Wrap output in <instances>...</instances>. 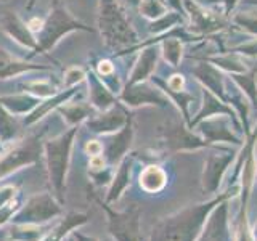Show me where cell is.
Wrapping results in <instances>:
<instances>
[{
  "label": "cell",
  "instance_id": "cell-1",
  "mask_svg": "<svg viewBox=\"0 0 257 241\" xmlns=\"http://www.w3.org/2000/svg\"><path fill=\"white\" fill-rule=\"evenodd\" d=\"M96 26L106 48L114 53L122 52L140 42L139 34L119 0H98Z\"/></svg>",
  "mask_w": 257,
  "mask_h": 241
},
{
  "label": "cell",
  "instance_id": "cell-2",
  "mask_svg": "<svg viewBox=\"0 0 257 241\" xmlns=\"http://www.w3.org/2000/svg\"><path fill=\"white\" fill-rule=\"evenodd\" d=\"M76 31H84V32H93L95 29L87 26L85 23L77 20L74 15L69 12L66 4H63L61 0H53L50 5L47 16L44 18V26L40 29L36 37H37V48L36 52L28 55V60L39 53L48 55L53 48L60 44V40Z\"/></svg>",
  "mask_w": 257,
  "mask_h": 241
},
{
  "label": "cell",
  "instance_id": "cell-3",
  "mask_svg": "<svg viewBox=\"0 0 257 241\" xmlns=\"http://www.w3.org/2000/svg\"><path fill=\"white\" fill-rule=\"evenodd\" d=\"M77 127L79 126L69 127L66 132H63L61 135L47 140L44 143V156L47 163L48 180H50L52 188L60 201H63V191H64V183H66V172L69 167L71 150L79 131Z\"/></svg>",
  "mask_w": 257,
  "mask_h": 241
},
{
  "label": "cell",
  "instance_id": "cell-4",
  "mask_svg": "<svg viewBox=\"0 0 257 241\" xmlns=\"http://www.w3.org/2000/svg\"><path fill=\"white\" fill-rule=\"evenodd\" d=\"M212 204L199 206L195 209L182 212L180 215L172 217L163 222L159 227L153 231L151 241H193L199 228L206 212L211 209Z\"/></svg>",
  "mask_w": 257,
  "mask_h": 241
},
{
  "label": "cell",
  "instance_id": "cell-5",
  "mask_svg": "<svg viewBox=\"0 0 257 241\" xmlns=\"http://www.w3.org/2000/svg\"><path fill=\"white\" fill-rule=\"evenodd\" d=\"M40 140H42V132L32 134L15 142V145L4 151L0 155V179L15 172L16 169L37 163L40 153L44 150V145Z\"/></svg>",
  "mask_w": 257,
  "mask_h": 241
},
{
  "label": "cell",
  "instance_id": "cell-6",
  "mask_svg": "<svg viewBox=\"0 0 257 241\" xmlns=\"http://www.w3.org/2000/svg\"><path fill=\"white\" fill-rule=\"evenodd\" d=\"M183 10L187 13V28L199 37L211 36L227 26V15L217 13L211 7L201 5L195 0H182Z\"/></svg>",
  "mask_w": 257,
  "mask_h": 241
},
{
  "label": "cell",
  "instance_id": "cell-7",
  "mask_svg": "<svg viewBox=\"0 0 257 241\" xmlns=\"http://www.w3.org/2000/svg\"><path fill=\"white\" fill-rule=\"evenodd\" d=\"M117 98L127 108H140V106L167 108L171 104L169 96L156 84H153L151 80L139 82V84H124Z\"/></svg>",
  "mask_w": 257,
  "mask_h": 241
},
{
  "label": "cell",
  "instance_id": "cell-8",
  "mask_svg": "<svg viewBox=\"0 0 257 241\" xmlns=\"http://www.w3.org/2000/svg\"><path fill=\"white\" fill-rule=\"evenodd\" d=\"M0 29H2L4 34L7 37H10L13 42L28 48V50H31V53L36 52L37 37L34 32L29 29L28 21L20 18L18 13L7 10L0 15Z\"/></svg>",
  "mask_w": 257,
  "mask_h": 241
},
{
  "label": "cell",
  "instance_id": "cell-9",
  "mask_svg": "<svg viewBox=\"0 0 257 241\" xmlns=\"http://www.w3.org/2000/svg\"><path fill=\"white\" fill-rule=\"evenodd\" d=\"M161 140L164 142L167 148H171L174 151H180V150H198V148H204L207 147V142L201 140L199 137L193 135L188 129L182 127L177 123H166L163 126H159L158 129Z\"/></svg>",
  "mask_w": 257,
  "mask_h": 241
},
{
  "label": "cell",
  "instance_id": "cell-10",
  "mask_svg": "<svg viewBox=\"0 0 257 241\" xmlns=\"http://www.w3.org/2000/svg\"><path fill=\"white\" fill-rule=\"evenodd\" d=\"M53 69V66L32 63L28 58H18V56L8 52L7 48L0 47V80L15 79L23 74H29V72H50Z\"/></svg>",
  "mask_w": 257,
  "mask_h": 241
},
{
  "label": "cell",
  "instance_id": "cell-11",
  "mask_svg": "<svg viewBox=\"0 0 257 241\" xmlns=\"http://www.w3.org/2000/svg\"><path fill=\"white\" fill-rule=\"evenodd\" d=\"M127 119H128V112H127L124 104L119 103L114 108L98 112V114H95L90 119H87L85 126L90 132L108 135V134L120 131V129L125 126Z\"/></svg>",
  "mask_w": 257,
  "mask_h": 241
},
{
  "label": "cell",
  "instance_id": "cell-12",
  "mask_svg": "<svg viewBox=\"0 0 257 241\" xmlns=\"http://www.w3.org/2000/svg\"><path fill=\"white\" fill-rule=\"evenodd\" d=\"M191 74L201 84V87L211 90L214 95L219 96L225 101V90H227V76L223 71L215 68L212 63L207 60H199L195 66L191 68Z\"/></svg>",
  "mask_w": 257,
  "mask_h": 241
},
{
  "label": "cell",
  "instance_id": "cell-13",
  "mask_svg": "<svg viewBox=\"0 0 257 241\" xmlns=\"http://www.w3.org/2000/svg\"><path fill=\"white\" fill-rule=\"evenodd\" d=\"M85 82H87V90H88V103L95 108L96 112L108 111L120 103L117 95H114L109 90L108 85L95 74V71L92 68L87 69Z\"/></svg>",
  "mask_w": 257,
  "mask_h": 241
},
{
  "label": "cell",
  "instance_id": "cell-14",
  "mask_svg": "<svg viewBox=\"0 0 257 241\" xmlns=\"http://www.w3.org/2000/svg\"><path fill=\"white\" fill-rule=\"evenodd\" d=\"M159 44H153L140 48V53L137 56V61L134 64L132 71L128 72L127 82L125 84H139V82H147L151 79L153 72H155L158 61H159V55H161V48L158 47Z\"/></svg>",
  "mask_w": 257,
  "mask_h": 241
},
{
  "label": "cell",
  "instance_id": "cell-15",
  "mask_svg": "<svg viewBox=\"0 0 257 241\" xmlns=\"http://www.w3.org/2000/svg\"><path fill=\"white\" fill-rule=\"evenodd\" d=\"M60 212L58 204L50 195H37L28 201L26 207L16 217L18 222H44Z\"/></svg>",
  "mask_w": 257,
  "mask_h": 241
},
{
  "label": "cell",
  "instance_id": "cell-16",
  "mask_svg": "<svg viewBox=\"0 0 257 241\" xmlns=\"http://www.w3.org/2000/svg\"><path fill=\"white\" fill-rule=\"evenodd\" d=\"M109 214V228L119 241H137L139 236V211L132 209L124 214H114L104 206Z\"/></svg>",
  "mask_w": 257,
  "mask_h": 241
},
{
  "label": "cell",
  "instance_id": "cell-17",
  "mask_svg": "<svg viewBox=\"0 0 257 241\" xmlns=\"http://www.w3.org/2000/svg\"><path fill=\"white\" fill-rule=\"evenodd\" d=\"M77 87H72V88H61L60 92H56L53 96H50V98H45L42 100L39 104H37V108L29 112L28 116H24L23 119V124L24 126H32V124H36L37 120H40L42 117L48 116L50 112L56 111L58 109L61 104H64L66 101L72 100L74 96L77 95Z\"/></svg>",
  "mask_w": 257,
  "mask_h": 241
},
{
  "label": "cell",
  "instance_id": "cell-18",
  "mask_svg": "<svg viewBox=\"0 0 257 241\" xmlns=\"http://www.w3.org/2000/svg\"><path fill=\"white\" fill-rule=\"evenodd\" d=\"M201 92H203V106H201L195 120H191V123H190L191 127L199 124L201 120L214 117V116H228V117H231L233 120H235V124L238 126V120H236V116H235V109H233L231 106H228L227 103H225L223 100H220L217 95H214L211 90H207V88L201 87Z\"/></svg>",
  "mask_w": 257,
  "mask_h": 241
},
{
  "label": "cell",
  "instance_id": "cell-19",
  "mask_svg": "<svg viewBox=\"0 0 257 241\" xmlns=\"http://www.w3.org/2000/svg\"><path fill=\"white\" fill-rule=\"evenodd\" d=\"M132 137H134V126H132L131 116H128L125 126L116 132V135L108 142L106 148H104V159H106L108 164L114 166L120 163V159L124 158L127 148L131 147Z\"/></svg>",
  "mask_w": 257,
  "mask_h": 241
},
{
  "label": "cell",
  "instance_id": "cell-20",
  "mask_svg": "<svg viewBox=\"0 0 257 241\" xmlns=\"http://www.w3.org/2000/svg\"><path fill=\"white\" fill-rule=\"evenodd\" d=\"M55 112H58V114L64 119V123H66L69 127L82 124V123H85L87 119H90L92 116L96 114L95 108L92 106L90 103H87V101H72V100L61 104V106Z\"/></svg>",
  "mask_w": 257,
  "mask_h": 241
},
{
  "label": "cell",
  "instance_id": "cell-21",
  "mask_svg": "<svg viewBox=\"0 0 257 241\" xmlns=\"http://www.w3.org/2000/svg\"><path fill=\"white\" fill-rule=\"evenodd\" d=\"M42 101L40 98H36L26 92H18L13 95H0V103L15 116H28L32 112L37 104Z\"/></svg>",
  "mask_w": 257,
  "mask_h": 241
},
{
  "label": "cell",
  "instance_id": "cell-22",
  "mask_svg": "<svg viewBox=\"0 0 257 241\" xmlns=\"http://www.w3.org/2000/svg\"><path fill=\"white\" fill-rule=\"evenodd\" d=\"M209 63H212L215 68H219L223 72L228 74H236V72H246L249 71V66L246 63V58L243 55H239L236 52H220L211 55L206 58Z\"/></svg>",
  "mask_w": 257,
  "mask_h": 241
},
{
  "label": "cell",
  "instance_id": "cell-23",
  "mask_svg": "<svg viewBox=\"0 0 257 241\" xmlns=\"http://www.w3.org/2000/svg\"><path fill=\"white\" fill-rule=\"evenodd\" d=\"M233 155L225 153V155H214L207 159L206 169H204V187L209 191H214L220 182V177L225 172L227 166L231 163Z\"/></svg>",
  "mask_w": 257,
  "mask_h": 241
},
{
  "label": "cell",
  "instance_id": "cell-24",
  "mask_svg": "<svg viewBox=\"0 0 257 241\" xmlns=\"http://www.w3.org/2000/svg\"><path fill=\"white\" fill-rule=\"evenodd\" d=\"M201 132L204 134L206 139L209 140H227V142H233V143H239L238 137H235L230 129L227 127V123L222 120L220 116H214L201 120Z\"/></svg>",
  "mask_w": 257,
  "mask_h": 241
},
{
  "label": "cell",
  "instance_id": "cell-25",
  "mask_svg": "<svg viewBox=\"0 0 257 241\" xmlns=\"http://www.w3.org/2000/svg\"><path fill=\"white\" fill-rule=\"evenodd\" d=\"M60 90L61 87L55 84L52 79H26L18 84V92H26L40 100L50 98Z\"/></svg>",
  "mask_w": 257,
  "mask_h": 241
},
{
  "label": "cell",
  "instance_id": "cell-26",
  "mask_svg": "<svg viewBox=\"0 0 257 241\" xmlns=\"http://www.w3.org/2000/svg\"><path fill=\"white\" fill-rule=\"evenodd\" d=\"M228 18L235 28L257 37V5L243 8V10L238 12H231L228 15Z\"/></svg>",
  "mask_w": 257,
  "mask_h": 241
},
{
  "label": "cell",
  "instance_id": "cell-27",
  "mask_svg": "<svg viewBox=\"0 0 257 241\" xmlns=\"http://www.w3.org/2000/svg\"><path fill=\"white\" fill-rule=\"evenodd\" d=\"M228 77L241 88V92L247 96V100L251 101L254 106H257V69L252 68L246 72L228 74Z\"/></svg>",
  "mask_w": 257,
  "mask_h": 241
},
{
  "label": "cell",
  "instance_id": "cell-28",
  "mask_svg": "<svg viewBox=\"0 0 257 241\" xmlns=\"http://www.w3.org/2000/svg\"><path fill=\"white\" fill-rule=\"evenodd\" d=\"M183 24H188L187 15L175 12V10H169L166 15L161 16V18L150 21V32L155 36H161V34H164V32H167L169 29H172L175 26H183Z\"/></svg>",
  "mask_w": 257,
  "mask_h": 241
},
{
  "label": "cell",
  "instance_id": "cell-29",
  "mask_svg": "<svg viewBox=\"0 0 257 241\" xmlns=\"http://www.w3.org/2000/svg\"><path fill=\"white\" fill-rule=\"evenodd\" d=\"M20 132L18 116L12 114L2 103H0V143L7 145L16 140V135Z\"/></svg>",
  "mask_w": 257,
  "mask_h": 241
},
{
  "label": "cell",
  "instance_id": "cell-30",
  "mask_svg": "<svg viewBox=\"0 0 257 241\" xmlns=\"http://www.w3.org/2000/svg\"><path fill=\"white\" fill-rule=\"evenodd\" d=\"M166 185V172L159 166H147L140 174V187L148 191H159Z\"/></svg>",
  "mask_w": 257,
  "mask_h": 241
},
{
  "label": "cell",
  "instance_id": "cell-31",
  "mask_svg": "<svg viewBox=\"0 0 257 241\" xmlns=\"http://www.w3.org/2000/svg\"><path fill=\"white\" fill-rule=\"evenodd\" d=\"M225 212H227V207L222 206L220 211L214 214L201 241H225V236H227V233H225Z\"/></svg>",
  "mask_w": 257,
  "mask_h": 241
},
{
  "label": "cell",
  "instance_id": "cell-32",
  "mask_svg": "<svg viewBox=\"0 0 257 241\" xmlns=\"http://www.w3.org/2000/svg\"><path fill=\"white\" fill-rule=\"evenodd\" d=\"M131 166H132V159L124 158V161L119 166V171L114 177V182H112V187L109 190V196L108 199H116L120 196L122 190L128 185V177H131Z\"/></svg>",
  "mask_w": 257,
  "mask_h": 241
},
{
  "label": "cell",
  "instance_id": "cell-33",
  "mask_svg": "<svg viewBox=\"0 0 257 241\" xmlns=\"http://www.w3.org/2000/svg\"><path fill=\"white\" fill-rule=\"evenodd\" d=\"M137 10L143 18H147L148 21H155L169 12V7L164 0H140Z\"/></svg>",
  "mask_w": 257,
  "mask_h": 241
},
{
  "label": "cell",
  "instance_id": "cell-34",
  "mask_svg": "<svg viewBox=\"0 0 257 241\" xmlns=\"http://www.w3.org/2000/svg\"><path fill=\"white\" fill-rule=\"evenodd\" d=\"M87 79V69L82 66H71L63 72L61 77V88H72V87H79L85 82Z\"/></svg>",
  "mask_w": 257,
  "mask_h": 241
},
{
  "label": "cell",
  "instance_id": "cell-35",
  "mask_svg": "<svg viewBox=\"0 0 257 241\" xmlns=\"http://www.w3.org/2000/svg\"><path fill=\"white\" fill-rule=\"evenodd\" d=\"M85 222V217L84 215H69L68 219H64V222L61 223V227H58L55 231H52L50 233V236H48L45 241H61V238H63V235L66 233L69 228H72V227H77V225H80V223H84Z\"/></svg>",
  "mask_w": 257,
  "mask_h": 241
},
{
  "label": "cell",
  "instance_id": "cell-36",
  "mask_svg": "<svg viewBox=\"0 0 257 241\" xmlns=\"http://www.w3.org/2000/svg\"><path fill=\"white\" fill-rule=\"evenodd\" d=\"M231 52H236L239 55H243L244 58H255L257 56V37L249 40V42L244 44H239L236 47L231 48Z\"/></svg>",
  "mask_w": 257,
  "mask_h": 241
},
{
  "label": "cell",
  "instance_id": "cell-37",
  "mask_svg": "<svg viewBox=\"0 0 257 241\" xmlns=\"http://www.w3.org/2000/svg\"><path fill=\"white\" fill-rule=\"evenodd\" d=\"M164 84L169 90H174V92H183L185 85H187V82H185V76L180 74V72H175V74L169 76V79L164 80Z\"/></svg>",
  "mask_w": 257,
  "mask_h": 241
},
{
  "label": "cell",
  "instance_id": "cell-38",
  "mask_svg": "<svg viewBox=\"0 0 257 241\" xmlns=\"http://www.w3.org/2000/svg\"><path fill=\"white\" fill-rule=\"evenodd\" d=\"M103 150H104L103 143L98 142V140H88L85 143V147H84V151L87 153L88 156H98L103 153Z\"/></svg>",
  "mask_w": 257,
  "mask_h": 241
},
{
  "label": "cell",
  "instance_id": "cell-39",
  "mask_svg": "<svg viewBox=\"0 0 257 241\" xmlns=\"http://www.w3.org/2000/svg\"><path fill=\"white\" fill-rule=\"evenodd\" d=\"M28 26H29V29L34 32V34H37V32L42 29V26H44V18H39V16H34V18H31L29 21H28Z\"/></svg>",
  "mask_w": 257,
  "mask_h": 241
},
{
  "label": "cell",
  "instance_id": "cell-40",
  "mask_svg": "<svg viewBox=\"0 0 257 241\" xmlns=\"http://www.w3.org/2000/svg\"><path fill=\"white\" fill-rule=\"evenodd\" d=\"M222 2H223V7H225L223 13L228 16V15H230L231 12H235V7L238 5V2H239V0H222Z\"/></svg>",
  "mask_w": 257,
  "mask_h": 241
},
{
  "label": "cell",
  "instance_id": "cell-41",
  "mask_svg": "<svg viewBox=\"0 0 257 241\" xmlns=\"http://www.w3.org/2000/svg\"><path fill=\"white\" fill-rule=\"evenodd\" d=\"M120 4H122L125 8L128 7V8H137L139 7V4H140V0H119Z\"/></svg>",
  "mask_w": 257,
  "mask_h": 241
},
{
  "label": "cell",
  "instance_id": "cell-42",
  "mask_svg": "<svg viewBox=\"0 0 257 241\" xmlns=\"http://www.w3.org/2000/svg\"><path fill=\"white\" fill-rule=\"evenodd\" d=\"M195 2H198V4H201V5H206V7H211V5H214V4L219 2V0H195Z\"/></svg>",
  "mask_w": 257,
  "mask_h": 241
},
{
  "label": "cell",
  "instance_id": "cell-43",
  "mask_svg": "<svg viewBox=\"0 0 257 241\" xmlns=\"http://www.w3.org/2000/svg\"><path fill=\"white\" fill-rule=\"evenodd\" d=\"M37 4V0H29V2L26 4V8H28V10H32V7H34Z\"/></svg>",
  "mask_w": 257,
  "mask_h": 241
},
{
  "label": "cell",
  "instance_id": "cell-44",
  "mask_svg": "<svg viewBox=\"0 0 257 241\" xmlns=\"http://www.w3.org/2000/svg\"><path fill=\"white\" fill-rule=\"evenodd\" d=\"M76 238H79L80 241H93V239H87V238H84V236H80V235H76Z\"/></svg>",
  "mask_w": 257,
  "mask_h": 241
}]
</instances>
